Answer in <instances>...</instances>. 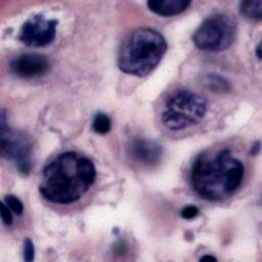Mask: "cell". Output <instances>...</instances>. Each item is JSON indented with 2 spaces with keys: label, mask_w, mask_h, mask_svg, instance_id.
Masks as SVG:
<instances>
[{
  "label": "cell",
  "mask_w": 262,
  "mask_h": 262,
  "mask_svg": "<svg viewBox=\"0 0 262 262\" xmlns=\"http://www.w3.org/2000/svg\"><path fill=\"white\" fill-rule=\"evenodd\" d=\"M95 177V167L88 158L67 151L45 167L39 191L51 203L71 204L88 191Z\"/></svg>",
  "instance_id": "6da1fadb"
},
{
  "label": "cell",
  "mask_w": 262,
  "mask_h": 262,
  "mask_svg": "<svg viewBox=\"0 0 262 262\" xmlns=\"http://www.w3.org/2000/svg\"><path fill=\"white\" fill-rule=\"evenodd\" d=\"M243 163L227 148L203 152L194 161L190 181L194 191L208 201H222L235 192L244 178Z\"/></svg>",
  "instance_id": "7a4b0ae2"
},
{
  "label": "cell",
  "mask_w": 262,
  "mask_h": 262,
  "mask_svg": "<svg viewBox=\"0 0 262 262\" xmlns=\"http://www.w3.org/2000/svg\"><path fill=\"white\" fill-rule=\"evenodd\" d=\"M166 49V41L159 32L147 28L137 29L120 46L119 68L129 75L146 76L161 61Z\"/></svg>",
  "instance_id": "3957f363"
},
{
  "label": "cell",
  "mask_w": 262,
  "mask_h": 262,
  "mask_svg": "<svg viewBox=\"0 0 262 262\" xmlns=\"http://www.w3.org/2000/svg\"><path fill=\"white\" fill-rule=\"evenodd\" d=\"M205 97L190 90H177L166 100L162 122L170 130H182L198 124L207 112Z\"/></svg>",
  "instance_id": "277c9868"
},
{
  "label": "cell",
  "mask_w": 262,
  "mask_h": 262,
  "mask_svg": "<svg viewBox=\"0 0 262 262\" xmlns=\"http://www.w3.org/2000/svg\"><path fill=\"white\" fill-rule=\"evenodd\" d=\"M236 38V24L227 14L207 17L194 32V45L204 51L217 52L227 49Z\"/></svg>",
  "instance_id": "5b68a950"
},
{
  "label": "cell",
  "mask_w": 262,
  "mask_h": 262,
  "mask_svg": "<svg viewBox=\"0 0 262 262\" xmlns=\"http://www.w3.org/2000/svg\"><path fill=\"white\" fill-rule=\"evenodd\" d=\"M32 142L29 136L21 132L0 127V152L2 158L12 161L19 173L27 175L31 170L30 155Z\"/></svg>",
  "instance_id": "8992f818"
},
{
  "label": "cell",
  "mask_w": 262,
  "mask_h": 262,
  "mask_svg": "<svg viewBox=\"0 0 262 262\" xmlns=\"http://www.w3.org/2000/svg\"><path fill=\"white\" fill-rule=\"evenodd\" d=\"M57 21L47 19L44 15L35 14L24 23L18 39L28 46L42 47L50 44L56 33Z\"/></svg>",
  "instance_id": "52a82bcc"
},
{
  "label": "cell",
  "mask_w": 262,
  "mask_h": 262,
  "mask_svg": "<svg viewBox=\"0 0 262 262\" xmlns=\"http://www.w3.org/2000/svg\"><path fill=\"white\" fill-rule=\"evenodd\" d=\"M128 155L138 164L154 166L160 162L163 149L157 141L135 137L128 144Z\"/></svg>",
  "instance_id": "ba28073f"
},
{
  "label": "cell",
  "mask_w": 262,
  "mask_h": 262,
  "mask_svg": "<svg viewBox=\"0 0 262 262\" xmlns=\"http://www.w3.org/2000/svg\"><path fill=\"white\" fill-rule=\"evenodd\" d=\"M10 70L20 78H35L45 74L49 70V61L44 55L26 53L11 60Z\"/></svg>",
  "instance_id": "9c48e42d"
},
{
  "label": "cell",
  "mask_w": 262,
  "mask_h": 262,
  "mask_svg": "<svg viewBox=\"0 0 262 262\" xmlns=\"http://www.w3.org/2000/svg\"><path fill=\"white\" fill-rule=\"evenodd\" d=\"M190 5V1L187 0H150L147 2L149 10L163 15L171 16L184 11Z\"/></svg>",
  "instance_id": "30bf717a"
},
{
  "label": "cell",
  "mask_w": 262,
  "mask_h": 262,
  "mask_svg": "<svg viewBox=\"0 0 262 262\" xmlns=\"http://www.w3.org/2000/svg\"><path fill=\"white\" fill-rule=\"evenodd\" d=\"M204 85L214 92H226L230 89L229 82L216 74H210L205 77Z\"/></svg>",
  "instance_id": "8fae6325"
},
{
  "label": "cell",
  "mask_w": 262,
  "mask_h": 262,
  "mask_svg": "<svg viewBox=\"0 0 262 262\" xmlns=\"http://www.w3.org/2000/svg\"><path fill=\"white\" fill-rule=\"evenodd\" d=\"M241 12L251 18V19H261V11H262V1L261 0H251V1H243L239 6Z\"/></svg>",
  "instance_id": "7c38bea8"
},
{
  "label": "cell",
  "mask_w": 262,
  "mask_h": 262,
  "mask_svg": "<svg viewBox=\"0 0 262 262\" xmlns=\"http://www.w3.org/2000/svg\"><path fill=\"white\" fill-rule=\"evenodd\" d=\"M92 129L98 134H105L111 130V119L103 113L95 115L92 122Z\"/></svg>",
  "instance_id": "4fadbf2b"
},
{
  "label": "cell",
  "mask_w": 262,
  "mask_h": 262,
  "mask_svg": "<svg viewBox=\"0 0 262 262\" xmlns=\"http://www.w3.org/2000/svg\"><path fill=\"white\" fill-rule=\"evenodd\" d=\"M4 203L16 215H20L23 213V211H24V205H23L21 201L17 196H15L13 194L6 195L5 199H4Z\"/></svg>",
  "instance_id": "5bb4252c"
},
{
  "label": "cell",
  "mask_w": 262,
  "mask_h": 262,
  "mask_svg": "<svg viewBox=\"0 0 262 262\" xmlns=\"http://www.w3.org/2000/svg\"><path fill=\"white\" fill-rule=\"evenodd\" d=\"M34 256H35L34 244L30 238H26L24 241V259L27 262H31L34 260Z\"/></svg>",
  "instance_id": "9a60e30c"
},
{
  "label": "cell",
  "mask_w": 262,
  "mask_h": 262,
  "mask_svg": "<svg viewBox=\"0 0 262 262\" xmlns=\"http://www.w3.org/2000/svg\"><path fill=\"white\" fill-rule=\"evenodd\" d=\"M199 214V209L195 207V206H185L181 212H180V215L183 219H186V220H189V219H192L194 218L195 216H198Z\"/></svg>",
  "instance_id": "2e32d148"
},
{
  "label": "cell",
  "mask_w": 262,
  "mask_h": 262,
  "mask_svg": "<svg viewBox=\"0 0 262 262\" xmlns=\"http://www.w3.org/2000/svg\"><path fill=\"white\" fill-rule=\"evenodd\" d=\"M0 210H1V218L2 221L5 225H11L12 224V215L9 211V208L6 206L5 203H2L0 205Z\"/></svg>",
  "instance_id": "e0dca14e"
},
{
  "label": "cell",
  "mask_w": 262,
  "mask_h": 262,
  "mask_svg": "<svg viewBox=\"0 0 262 262\" xmlns=\"http://www.w3.org/2000/svg\"><path fill=\"white\" fill-rule=\"evenodd\" d=\"M259 150H260V142H256V144L253 145V147L251 149V154L255 156V155H257L259 152Z\"/></svg>",
  "instance_id": "ac0fdd59"
},
{
  "label": "cell",
  "mask_w": 262,
  "mask_h": 262,
  "mask_svg": "<svg viewBox=\"0 0 262 262\" xmlns=\"http://www.w3.org/2000/svg\"><path fill=\"white\" fill-rule=\"evenodd\" d=\"M216 260L217 259L212 255H205L200 259V261H216Z\"/></svg>",
  "instance_id": "d6986e66"
},
{
  "label": "cell",
  "mask_w": 262,
  "mask_h": 262,
  "mask_svg": "<svg viewBox=\"0 0 262 262\" xmlns=\"http://www.w3.org/2000/svg\"><path fill=\"white\" fill-rule=\"evenodd\" d=\"M260 44H258V46H257V48H256V54H257V57L260 59L261 58V54H260Z\"/></svg>",
  "instance_id": "ffe728a7"
}]
</instances>
